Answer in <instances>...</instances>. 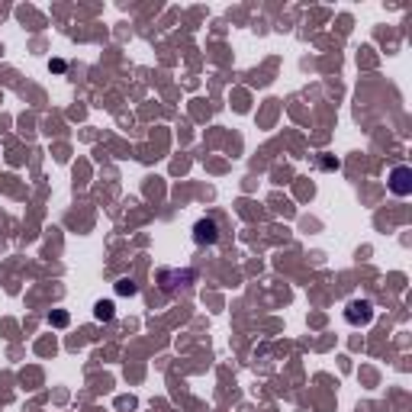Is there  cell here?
<instances>
[{
	"label": "cell",
	"mask_w": 412,
	"mask_h": 412,
	"mask_svg": "<svg viewBox=\"0 0 412 412\" xmlns=\"http://www.w3.org/2000/svg\"><path fill=\"white\" fill-rule=\"evenodd\" d=\"M193 242H197V245H216V242H220V226L213 220H200L193 226Z\"/></svg>",
	"instance_id": "obj_2"
},
{
	"label": "cell",
	"mask_w": 412,
	"mask_h": 412,
	"mask_svg": "<svg viewBox=\"0 0 412 412\" xmlns=\"http://www.w3.org/2000/svg\"><path fill=\"white\" fill-rule=\"evenodd\" d=\"M52 322H55V325H68V316H65V313H55Z\"/></svg>",
	"instance_id": "obj_6"
},
{
	"label": "cell",
	"mask_w": 412,
	"mask_h": 412,
	"mask_svg": "<svg viewBox=\"0 0 412 412\" xmlns=\"http://www.w3.org/2000/svg\"><path fill=\"white\" fill-rule=\"evenodd\" d=\"M322 167H325V171H332V167H338V161H332V158H322Z\"/></svg>",
	"instance_id": "obj_7"
},
{
	"label": "cell",
	"mask_w": 412,
	"mask_h": 412,
	"mask_svg": "<svg viewBox=\"0 0 412 412\" xmlns=\"http://www.w3.org/2000/svg\"><path fill=\"white\" fill-rule=\"evenodd\" d=\"M390 190H393L396 197H409L412 193V171L406 165L393 167V174H390Z\"/></svg>",
	"instance_id": "obj_3"
},
{
	"label": "cell",
	"mask_w": 412,
	"mask_h": 412,
	"mask_svg": "<svg viewBox=\"0 0 412 412\" xmlns=\"http://www.w3.org/2000/svg\"><path fill=\"white\" fill-rule=\"evenodd\" d=\"M345 319H348V325H354V329L368 325L370 319H374V303H370V299H351L348 306H345Z\"/></svg>",
	"instance_id": "obj_1"
},
{
	"label": "cell",
	"mask_w": 412,
	"mask_h": 412,
	"mask_svg": "<svg viewBox=\"0 0 412 412\" xmlns=\"http://www.w3.org/2000/svg\"><path fill=\"white\" fill-rule=\"evenodd\" d=\"M116 293H120V297H135V293H139V287H135V281L123 277V281L116 283Z\"/></svg>",
	"instance_id": "obj_5"
},
{
	"label": "cell",
	"mask_w": 412,
	"mask_h": 412,
	"mask_svg": "<svg viewBox=\"0 0 412 412\" xmlns=\"http://www.w3.org/2000/svg\"><path fill=\"white\" fill-rule=\"evenodd\" d=\"M113 303H110V299H100V303H97L94 306V319L97 322H110V319H113Z\"/></svg>",
	"instance_id": "obj_4"
}]
</instances>
